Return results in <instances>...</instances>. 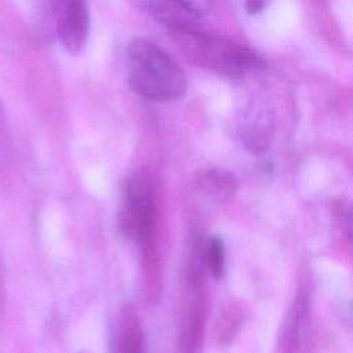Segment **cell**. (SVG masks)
Wrapping results in <instances>:
<instances>
[{"instance_id": "obj_2", "label": "cell", "mask_w": 353, "mask_h": 353, "mask_svg": "<svg viewBox=\"0 0 353 353\" xmlns=\"http://www.w3.org/2000/svg\"><path fill=\"white\" fill-rule=\"evenodd\" d=\"M181 51L194 63L222 76H237L251 62L250 55L233 44L204 34L189 23L168 28Z\"/></svg>"}, {"instance_id": "obj_3", "label": "cell", "mask_w": 353, "mask_h": 353, "mask_svg": "<svg viewBox=\"0 0 353 353\" xmlns=\"http://www.w3.org/2000/svg\"><path fill=\"white\" fill-rule=\"evenodd\" d=\"M121 211V226L135 236L141 244L157 240V211L154 194L149 185L141 181H127Z\"/></svg>"}, {"instance_id": "obj_8", "label": "cell", "mask_w": 353, "mask_h": 353, "mask_svg": "<svg viewBox=\"0 0 353 353\" xmlns=\"http://www.w3.org/2000/svg\"><path fill=\"white\" fill-rule=\"evenodd\" d=\"M270 0H245V11L251 15L262 12Z\"/></svg>"}, {"instance_id": "obj_5", "label": "cell", "mask_w": 353, "mask_h": 353, "mask_svg": "<svg viewBox=\"0 0 353 353\" xmlns=\"http://www.w3.org/2000/svg\"><path fill=\"white\" fill-rule=\"evenodd\" d=\"M121 353H143V339L139 320L131 310H127L124 316Z\"/></svg>"}, {"instance_id": "obj_1", "label": "cell", "mask_w": 353, "mask_h": 353, "mask_svg": "<svg viewBox=\"0 0 353 353\" xmlns=\"http://www.w3.org/2000/svg\"><path fill=\"white\" fill-rule=\"evenodd\" d=\"M127 76L130 88L152 102L178 101L188 90L179 63L161 47L141 37L127 47Z\"/></svg>"}, {"instance_id": "obj_7", "label": "cell", "mask_w": 353, "mask_h": 353, "mask_svg": "<svg viewBox=\"0 0 353 353\" xmlns=\"http://www.w3.org/2000/svg\"><path fill=\"white\" fill-rule=\"evenodd\" d=\"M181 11L190 17H200L210 11L212 0H168Z\"/></svg>"}, {"instance_id": "obj_6", "label": "cell", "mask_w": 353, "mask_h": 353, "mask_svg": "<svg viewBox=\"0 0 353 353\" xmlns=\"http://www.w3.org/2000/svg\"><path fill=\"white\" fill-rule=\"evenodd\" d=\"M207 262L211 274L219 279L223 274L225 268V248L219 237H212L207 250Z\"/></svg>"}, {"instance_id": "obj_4", "label": "cell", "mask_w": 353, "mask_h": 353, "mask_svg": "<svg viewBox=\"0 0 353 353\" xmlns=\"http://www.w3.org/2000/svg\"><path fill=\"white\" fill-rule=\"evenodd\" d=\"M57 36L70 55L84 48L90 33V10L85 0H48Z\"/></svg>"}]
</instances>
